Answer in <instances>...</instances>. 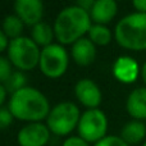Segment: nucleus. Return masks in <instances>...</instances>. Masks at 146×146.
<instances>
[{
  "mask_svg": "<svg viewBox=\"0 0 146 146\" xmlns=\"http://www.w3.org/2000/svg\"><path fill=\"white\" fill-rule=\"evenodd\" d=\"M113 73L118 81L131 83L139 76V64L131 56H119L113 64Z\"/></svg>",
  "mask_w": 146,
  "mask_h": 146,
  "instance_id": "obj_11",
  "label": "nucleus"
},
{
  "mask_svg": "<svg viewBox=\"0 0 146 146\" xmlns=\"http://www.w3.org/2000/svg\"><path fill=\"white\" fill-rule=\"evenodd\" d=\"M15 15L25 25L35 26L41 22L44 15V4L40 0H17L14 3Z\"/></svg>",
  "mask_w": 146,
  "mask_h": 146,
  "instance_id": "obj_9",
  "label": "nucleus"
},
{
  "mask_svg": "<svg viewBox=\"0 0 146 146\" xmlns=\"http://www.w3.org/2000/svg\"><path fill=\"white\" fill-rule=\"evenodd\" d=\"M50 139V129L48 126L33 122L23 127L18 133V144L21 146H45Z\"/></svg>",
  "mask_w": 146,
  "mask_h": 146,
  "instance_id": "obj_8",
  "label": "nucleus"
},
{
  "mask_svg": "<svg viewBox=\"0 0 146 146\" xmlns=\"http://www.w3.org/2000/svg\"><path fill=\"white\" fill-rule=\"evenodd\" d=\"M13 114L8 108H0V128H7L13 123Z\"/></svg>",
  "mask_w": 146,
  "mask_h": 146,
  "instance_id": "obj_22",
  "label": "nucleus"
},
{
  "mask_svg": "<svg viewBox=\"0 0 146 146\" xmlns=\"http://www.w3.org/2000/svg\"><path fill=\"white\" fill-rule=\"evenodd\" d=\"M77 128L80 137H82L88 144H96L105 137L108 129V119L100 109H88L87 111L82 113Z\"/></svg>",
  "mask_w": 146,
  "mask_h": 146,
  "instance_id": "obj_7",
  "label": "nucleus"
},
{
  "mask_svg": "<svg viewBox=\"0 0 146 146\" xmlns=\"http://www.w3.org/2000/svg\"><path fill=\"white\" fill-rule=\"evenodd\" d=\"M7 90H5V87H4V85H1L0 83V108H1V105H3V103L5 101V99H7Z\"/></svg>",
  "mask_w": 146,
  "mask_h": 146,
  "instance_id": "obj_27",
  "label": "nucleus"
},
{
  "mask_svg": "<svg viewBox=\"0 0 146 146\" xmlns=\"http://www.w3.org/2000/svg\"><path fill=\"white\" fill-rule=\"evenodd\" d=\"M127 111L136 121L146 119V88L139 87L129 94L126 103Z\"/></svg>",
  "mask_w": 146,
  "mask_h": 146,
  "instance_id": "obj_14",
  "label": "nucleus"
},
{
  "mask_svg": "<svg viewBox=\"0 0 146 146\" xmlns=\"http://www.w3.org/2000/svg\"><path fill=\"white\" fill-rule=\"evenodd\" d=\"M144 146H146V142H145V144H144Z\"/></svg>",
  "mask_w": 146,
  "mask_h": 146,
  "instance_id": "obj_29",
  "label": "nucleus"
},
{
  "mask_svg": "<svg viewBox=\"0 0 146 146\" xmlns=\"http://www.w3.org/2000/svg\"><path fill=\"white\" fill-rule=\"evenodd\" d=\"M40 55L41 50H38V45L26 36L12 40L8 46V59L21 71L33 69L40 63Z\"/></svg>",
  "mask_w": 146,
  "mask_h": 146,
  "instance_id": "obj_4",
  "label": "nucleus"
},
{
  "mask_svg": "<svg viewBox=\"0 0 146 146\" xmlns=\"http://www.w3.org/2000/svg\"><path fill=\"white\" fill-rule=\"evenodd\" d=\"M68 63V53L60 44H50L41 50L38 66L46 77H62L67 72Z\"/></svg>",
  "mask_w": 146,
  "mask_h": 146,
  "instance_id": "obj_6",
  "label": "nucleus"
},
{
  "mask_svg": "<svg viewBox=\"0 0 146 146\" xmlns=\"http://www.w3.org/2000/svg\"><path fill=\"white\" fill-rule=\"evenodd\" d=\"M141 76H142V80H144V82L146 83V63L142 66V69H141Z\"/></svg>",
  "mask_w": 146,
  "mask_h": 146,
  "instance_id": "obj_28",
  "label": "nucleus"
},
{
  "mask_svg": "<svg viewBox=\"0 0 146 146\" xmlns=\"http://www.w3.org/2000/svg\"><path fill=\"white\" fill-rule=\"evenodd\" d=\"M72 58L80 66H90L96 58L95 44L90 38H80L72 45Z\"/></svg>",
  "mask_w": 146,
  "mask_h": 146,
  "instance_id": "obj_13",
  "label": "nucleus"
},
{
  "mask_svg": "<svg viewBox=\"0 0 146 146\" xmlns=\"http://www.w3.org/2000/svg\"><path fill=\"white\" fill-rule=\"evenodd\" d=\"M95 146H129L126 141L118 136H105L103 140L96 142Z\"/></svg>",
  "mask_w": 146,
  "mask_h": 146,
  "instance_id": "obj_21",
  "label": "nucleus"
},
{
  "mask_svg": "<svg viewBox=\"0 0 146 146\" xmlns=\"http://www.w3.org/2000/svg\"><path fill=\"white\" fill-rule=\"evenodd\" d=\"M63 146H90V144L80 136H71L64 141Z\"/></svg>",
  "mask_w": 146,
  "mask_h": 146,
  "instance_id": "obj_23",
  "label": "nucleus"
},
{
  "mask_svg": "<svg viewBox=\"0 0 146 146\" xmlns=\"http://www.w3.org/2000/svg\"><path fill=\"white\" fill-rule=\"evenodd\" d=\"M115 40L129 50H146V13H133L115 26Z\"/></svg>",
  "mask_w": 146,
  "mask_h": 146,
  "instance_id": "obj_3",
  "label": "nucleus"
},
{
  "mask_svg": "<svg viewBox=\"0 0 146 146\" xmlns=\"http://www.w3.org/2000/svg\"><path fill=\"white\" fill-rule=\"evenodd\" d=\"M46 119L50 132L58 136H66L80 123V109L74 103L64 101L54 106Z\"/></svg>",
  "mask_w": 146,
  "mask_h": 146,
  "instance_id": "obj_5",
  "label": "nucleus"
},
{
  "mask_svg": "<svg viewBox=\"0 0 146 146\" xmlns=\"http://www.w3.org/2000/svg\"><path fill=\"white\" fill-rule=\"evenodd\" d=\"M118 5L114 0H96L90 10L91 21L95 25H106L117 14Z\"/></svg>",
  "mask_w": 146,
  "mask_h": 146,
  "instance_id": "obj_12",
  "label": "nucleus"
},
{
  "mask_svg": "<svg viewBox=\"0 0 146 146\" xmlns=\"http://www.w3.org/2000/svg\"><path fill=\"white\" fill-rule=\"evenodd\" d=\"M54 36H55L54 27H51L50 25L45 22H40L32 27V40L37 45H42L44 48L53 44L51 41H53Z\"/></svg>",
  "mask_w": 146,
  "mask_h": 146,
  "instance_id": "obj_16",
  "label": "nucleus"
},
{
  "mask_svg": "<svg viewBox=\"0 0 146 146\" xmlns=\"http://www.w3.org/2000/svg\"><path fill=\"white\" fill-rule=\"evenodd\" d=\"M12 63L8 58H4V56H0V83L4 85L9 77L12 76Z\"/></svg>",
  "mask_w": 146,
  "mask_h": 146,
  "instance_id": "obj_20",
  "label": "nucleus"
},
{
  "mask_svg": "<svg viewBox=\"0 0 146 146\" xmlns=\"http://www.w3.org/2000/svg\"><path fill=\"white\" fill-rule=\"evenodd\" d=\"M90 35V40L92 41L95 45H108L111 40V32L106 26L103 25H92L88 31Z\"/></svg>",
  "mask_w": 146,
  "mask_h": 146,
  "instance_id": "obj_18",
  "label": "nucleus"
},
{
  "mask_svg": "<svg viewBox=\"0 0 146 146\" xmlns=\"http://www.w3.org/2000/svg\"><path fill=\"white\" fill-rule=\"evenodd\" d=\"M146 136V126L141 121H131L122 128L121 137L128 145L139 144Z\"/></svg>",
  "mask_w": 146,
  "mask_h": 146,
  "instance_id": "obj_15",
  "label": "nucleus"
},
{
  "mask_svg": "<svg viewBox=\"0 0 146 146\" xmlns=\"http://www.w3.org/2000/svg\"><path fill=\"white\" fill-rule=\"evenodd\" d=\"M74 94L78 101L90 109H98V106L101 103L100 88L92 80H88V78L80 80L76 83Z\"/></svg>",
  "mask_w": 146,
  "mask_h": 146,
  "instance_id": "obj_10",
  "label": "nucleus"
},
{
  "mask_svg": "<svg viewBox=\"0 0 146 146\" xmlns=\"http://www.w3.org/2000/svg\"><path fill=\"white\" fill-rule=\"evenodd\" d=\"M9 42H10V41H8V36L4 33V31L0 30V53H1V51H4L5 49H8Z\"/></svg>",
  "mask_w": 146,
  "mask_h": 146,
  "instance_id": "obj_24",
  "label": "nucleus"
},
{
  "mask_svg": "<svg viewBox=\"0 0 146 146\" xmlns=\"http://www.w3.org/2000/svg\"><path fill=\"white\" fill-rule=\"evenodd\" d=\"M132 4L139 13H146V0H135Z\"/></svg>",
  "mask_w": 146,
  "mask_h": 146,
  "instance_id": "obj_26",
  "label": "nucleus"
},
{
  "mask_svg": "<svg viewBox=\"0 0 146 146\" xmlns=\"http://www.w3.org/2000/svg\"><path fill=\"white\" fill-rule=\"evenodd\" d=\"M4 87L7 92H10L13 95L14 92L22 90L26 87V77L22 72H13L9 80L4 83Z\"/></svg>",
  "mask_w": 146,
  "mask_h": 146,
  "instance_id": "obj_19",
  "label": "nucleus"
},
{
  "mask_svg": "<svg viewBox=\"0 0 146 146\" xmlns=\"http://www.w3.org/2000/svg\"><path fill=\"white\" fill-rule=\"evenodd\" d=\"M94 3H95L94 0H80V1L76 3V5H78L80 8H82V9H85L86 12L90 13V10H91V8H92Z\"/></svg>",
  "mask_w": 146,
  "mask_h": 146,
  "instance_id": "obj_25",
  "label": "nucleus"
},
{
  "mask_svg": "<svg viewBox=\"0 0 146 146\" xmlns=\"http://www.w3.org/2000/svg\"><path fill=\"white\" fill-rule=\"evenodd\" d=\"M90 13L78 5L64 8L54 22V33L59 44H74L91 28Z\"/></svg>",
  "mask_w": 146,
  "mask_h": 146,
  "instance_id": "obj_2",
  "label": "nucleus"
},
{
  "mask_svg": "<svg viewBox=\"0 0 146 146\" xmlns=\"http://www.w3.org/2000/svg\"><path fill=\"white\" fill-rule=\"evenodd\" d=\"M23 27H25V23L15 14L5 17L4 22H3V31L8 36V38H12V40L21 37L23 32Z\"/></svg>",
  "mask_w": 146,
  "mask_h": 146,
  "instance_id": "obj_17",
  "label": "nucleus"
},
{
  "mask_svg": "<svg viewBox=\"0 0 146 146\" xmlns=\"http://www.w3.org/2000/svg\"><path fill=\"white\" fill-rule=\"evenodd\" d=\"M8 109L14 118L33 123L48 118L50 113V104L40 90L26 86L10 96Z\"/></svg>",
  "mask_w": 146,
  "mask_h": 146,
  "instance_id": "obj_1",
  "label": "nucleus"
}]
</instances>
